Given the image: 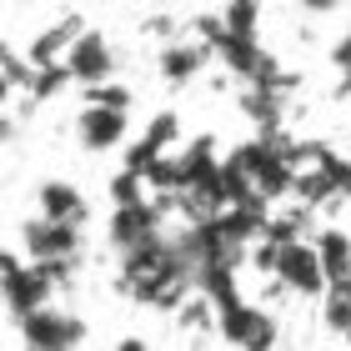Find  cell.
<instances>
[{
    "label": "cell",
    "instance_id": "obj_1",
    "mask_svg": "<svg viewBox=\"0 0 351 351\" xmlns=\"http://www.w3.org/2000/svg\"><path fill=\"white\" fill-rule=\"evenodd\" d=\"M56 271L45 266V261H21L10 251L5 256V276H0V296H5V311L21 322V316L30 311H40V306H51V291H56Z\"/></svg>",
    "mask_w": 351,
    "mask_h": 351
},
{
    "label": "cell",
    "instance_id": "obj_2",
    "mask_svg": "<svg viewBox=\"0 0 351 351\" xmlns=\"http://www.w3.org/2000/svg\"><path fill=\"white\" fill-rule=\"evenodd\" d=\"M221 341H231V346H246V351H266V346H276L281 337V326H276V316H271L266 306H251V301H226L221 306Z\"/></svg>",
    "mask_w": 351,
    "mask_h": 351
},
{
    "label": "cell",
    "instance_id": "obj_3",
    "mask_svg": "<svg viewBox=\"0 0 351 351\" xmlns=\"http://www.w3.org/2000/svg\"><path fill=\"white\" fill-rule=\"evenodd\" d=\"M21 246L30 261H81V221L36 216L21 226Z\"/></svg>",
    "mask_w": 351,
    "mask_h": 351
},
{
    "label": "cell",
    "instance_id": "obj_4",
    "mask_svg": "<svg viewBox=\"0 0 351 351\" xmlns=\"http://www.w3.org/2000/svg\"><path fill=\"white\" fill-rule=\"evenodd\" d=\"M171 211V196H146V201H131V206H110V226H106V241L116 251H131L151 236H161V216Z\"/></svg>",
    "mask_w": 351,
    "mask_h": 351
},
{
    "label": "cell",
    "instance_id": "obj_5",
    "mask_svg": "<svg viewBox=\"0 0 351 351\" xmlns=\"http://www.w3.org/2000/svg\"><path fill=\"white\" fill-rule=\"evenodd\" d=\"M21 341L36 346V351H71L86 341V322L75 311H60V306H40L21 316Z\"/></svg>",
    "mask_w": 351,
    "mask_h": 351
},
{
    "label": "cell",
    "instance_id": "obj_6",
    "mask_svg": "<svg viewBox=\"0 0 351 351\" xmlns=\"http://www.w3.org/2000/svg\"><path fill=\"white\" fill-rule=\"evenodd\" d=\"M276 281L296 296H322L326 291V266H322L316 241H286L281 256H276Z\"/></svg>",
    "mask_w": 351,
    "mask_h": 351
},
{
    "label": "cell",
    "instance_id": "obj_7",
    "mask_svg": "<svg viewBox=\"0 0 351 351\" xmlns=\"http://www.w3.org/2000/svg\"><path fill=\"white\" fill-rule=\"evenodd\" d=\"M75 141H81L86 151H116V146H125V110L86 101L81 110H75Z\"/></svg>",
    "mask_w": 351,
    "mask_h": 351
},
{
    "label": "cell",
    "instance_id": "obj_8",
    "mask_svg": "<svg viewBox=\"0 0 351 351\" xmlns=\"http://www.w3.org/2000/svg\"><path fill=\"white\" fill-rule=\"evenodd\" d=\"M211 56H216V45L201 40V36L196 40H171V45H161V56H156V71H161L166 86H191L211 66Z\"/></svg>",
    "mask_w": 351,
    "mask_h": 351
},
{
    "label": "cell",
    "instance_id": "obj_9",
    "mask_svg": "<svg viewBox=\"0 0 351 351\" xmlns=\"http://www.w3.org/2000/svg\"><path fill=\"white\" fill-rule=\"evenodd\" d=\"M66 66L75 75V86H95V81H110L116 75V51H110V40L101 30H81L66 56Z\"/></svg>",
    "mask_w": 351,
    "mask_h": 351
},
{
    "label": "cell",
    "instance_id": "obj_10",
    "mask_svg": "<svg viewBox=\"0 0 351 351\" xmlns=\"http://www.w3.org/2000/svg\"><path fill=\"white\" fill-rule=\"evenodd\" d=\"M176 141H181V116H176V110H156L151 125H146V136L125 146V161H121V166H131V171L146 176V166L156 161V156H166Z\"/></svg>",
    "mask_w": 351,
    "mask_h": 351
},
{
    "label": "cell",
    "instance_id": "obj_11",
    "mask_svg": "<svg viewBox=\"0 0 351 351\" xmlns=\"http://www.w3.org/2000/svg\"><path fill=\"white\" fill-rule=\"evenodd\" d=\"M36 206H40V216L81 221V226L90 216V206H86V196H81V186H75V181H40L36 186Z\"/></svg>",
    "mask_w": 351,
    "mask_h": 351
},
{
    "label": "cell",
    "instance_id": "obj_12",
    "mask_svg": "<svg viewBox=\"0 0 351 351\" xmlns=\"http://www.w3.org/2000/svg\"><path fill=\"white\" fill-rule=\"evenodd\" d=\"M81 30H86L81 15H66V21H56L45 36H36V45H30V60H36V66H56V60H66Z\"/></svg>",
    "mask_w": 351,
    "mask_h": 351
},
{
    "label": "cell",
    "instance_id": "obj_13",
    "mask_svg": "<svg viewBox=\"0 0 351 351\" xmlns=\"http://www.w3.org/2000/svg\"><path fill=\"white\" fill-rule=\"evenodd\" d=\"M316 251H322L326 281L351 276V236H346L341 226H322V231H316Z\"/></svg>",
    "mask_w": 351,
    "mask_h": 351
},
{
    "label": "cell",
    "instance_id": "obj_14",
    "mask_svg": "<svg viewBox=\"0 0 351 351\" xmlns=\"http://www.w3.org/2000/svg\"><path fill=\"white\" fill-rule=\"evenodd\" d=\"M171 316H176V326H181V331H211L221 322V306H216L211 291H201V286H196V291H191Z\"/></svg>",
    "mask_w": 351,
    "mask_h": 351
},
{
    "label": "cell",
    "instance_id": "obj_15",
    "mask_svg": "<svg viewBox=\"0 0 351 351\" xmlns=\"http://www.w3.org/2000/svg\"><path fill=\"white\" fill-rule=\"evenodd\" d=\"M322 326L337 331V337L351 331V276L326 281V291H322Z\"/></svg>",
    "mask_w": 351,
    "mask_h": 351
},
{
    "label": "cell",
    "instance_id": "obj_16",
    "mask_svg": "<svg viewBox=\"0 0 351 351\" xmlns=\"http://www.w3.org/2000/svg\"><path fill=\"white\" fill-rule=\"evenodd\" d=\"M241 110L261 125V131H281V101H276L271 86H246L241 90Z\"/></svg>",
    "mask_w": 351,
    "mask_h": 351
},
{
    "label": "cell",
    "instance_id": "obj_17",
    "mask_svg": "<svg viewBox=\"0 0 351 351\" xmlns=\"http://www.w3.org/2000/svg\"><path fill=\"white\" fill-rule=\"evenodd\" d=\"M146 181H151V191L156 196H176V191H186L191 186V176H186V161L181 156H156V161L146 166Z\"/></svg>",
    "mask_w": 351,
    "mask_h": 351
},
{
    "label": "cell",
    "instance_id": "obj_18",
    "mask_svg": "<svg viewBox=\"0 0 351 351\" xmlns=\"http://www.w3.org/2000/svg\"><path fill=\"white\" fill-rule=\"evenodd\" d=\"M291 196H296L301 206H331L341 191H337V181H331L322 166L311 161V171H296V191H291Z\"/></svg>",
    "mask_w": 351,
    "mask_h": 351
},
{
    "label": "cell",
    "instance_id": "obj_19",
    "mask_svg": "<svg viewBox=\"0 0 351 351\" xmlns=\"http://www.w3.org/2000/svg\"><path fill=\"white\" fill-rule=\"evenodd\" d=\"M146 176L131 171V166H121L116 176H110V206H131V201H146Z\"/></svg>",
    "mask_w": 351,
    "mask_h": 351
},
{
    "label": "cell",
    "instance_id": "obj_20",
    "mask_svg": "<svg viewBox=\"0 0 351 351\" xmlns=\"http://www.w3.org/2000/svg\"><path fill=\"white\" fill-rule=\"evenodd\" d=\"M226 25L236 30V36H256V25H261V5L256 0H226Z\"/></svg>",
    "mask_w": 351,
    "mask_h": 351
},
{
    "label": "cell",
    "instance_id": "obj_21",
    "mask_svg": "<svg viewBox=\"0 0 351 351\" xmlns=\"http://www.w3.org/2000/svg\"><path fill=\"white\" fill-rule=\"evenodd\" d=\"M86 101H95V106H116V110H131V106H136V95H131V86H121V81H95V86H86Z\"/></svg>",
    "mask_w": 351,
    "mask_h": 351
},
{
    "label": "cell",
    "instance_id": "obj_22",
    "mask_svg": "<svg viewBox=\"0 0 351 351\" xmlns=\"http://www.w3.org/2000/svg\"><path fill=\"white\" fill-rule=\"evenodd\" d=\"M276 256H281V246H276V241H266V236H261L256 246H251V266H256L261 276H276Z\"/></svg>",
    "mask_w": 351,
    "mask_h": 351
},
{
    "label": "cell",
    "instance_id": "obj_23",
    "mask_svg": "<svg viewBox=\"0 0 351 351\" xmlns=\"http://www.w3.org/2000/svg\"><path fill=\"white\" fill-rule=\"evenodd\" d=\"M331 66H337L341 75L351 71V30H346V36H337V45H331Z\"/></svg>",
    "mask_w": 351,
    "mask_h": 351
},
{
    "label": "cell",
    "instance_id": "obj_24",
    "mask_svg": "<svg viewBox=\"0 0 351 351\" xmlns=\"http://www.w3.org/2000/svg\"><path fill=\"white\" fill-rule=\"evenodd\" d=\"M306 15H331V10H341V0H296Z\"/></svg>",
    "mask_w": 351,
    "mask_h": 351
},
{
    "label": "cell",
    "instance_id": "obj_25",
    "mask_svg": "<svg viewBox=\"0 0 351 351\" xmlns=\"http://www.w3.org/2000/svg\"><path fill=\"white\" fill-rule=\"evenodd\" d=\"M337 95H341V101H351V71L341 75V86H337Z\"/></svg>",
    "mask_w": 351,
    "mask_h": 351
},
{
    "label": "cell",
    "instance_id": "obj_26",
    "mask_svg": "<svg viewBox=\"0 0 351 351\" xmlns=\"http://www.w3.org/2000/svg\"><path fill=\"white\" fill-rule=\"evenodd\" d=\"M346 346H351V331H346Z\"/></svg>",
    "mask_w": 351,
    "mask_h": 351
}]
</instances>
